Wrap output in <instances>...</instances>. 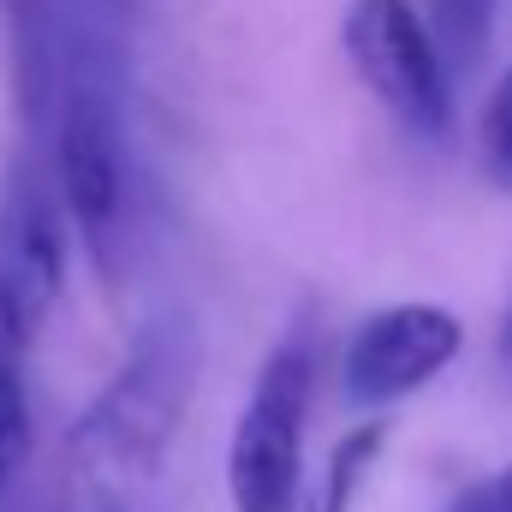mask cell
Masks as SVG:
<instances>
[{
	"label": "cell",
	"instance_id": "obj_1",
	"mask_svg": "<svg viewBox=\"0 0 512 512\" xmlns=\"http://www.w3.org/2000/svg\"><path fill=\"white\" fill-rule=\"evenodd\" d=\"M197 364H203V340L185 310L155 316L131 340L120 370L96 387V399L66 429L72 507L131 512L143 501V489L161 477V465L185 429V411L197 393Z\"/></svg>",
	"mask_w": 512,
	"mask_h": 512
},
{
	"label": "cell",
	"instance_id": "obj_2",
	"mask_svg": "<svg viewBox=\"0 0 512 512\" xmlns=\"http://www.w3.org/2000/svg\"><path fill=\"white\" fill-rule=\"evenodd\" d=\"M54 197L72 221L90 268L114 286L126 268V227H131V155L120 131V96L84 42L54 48Z\"/></svg>",
	"mask_w": 512,
	"mask_h": 512
},
{
	"label": "cell",
	"instance_id": "obj_3",
	"mask_svg": "<svg viewBox=\"0 0 512 512\" xmlns=\"http://www.w3.org/2000/svg\"><path fill=\"white\" fill-rule=\"evenodd\" d=\"M316 387V340L292 328L256 370L227 441V501L233 512H298L304 489V417Z\"/></svg>",
	"mask_w": 512,
	"mask_h": 512
},
{
	"label": "cell",
	"instance_id": "obj_4",
	"mask_svg": "<svg viewBox=\"0 0 512 512\" xmlns=\"http://www.w3.org/2000/svg\"><path fill=\"white\" fill-rule=\"evenodd\" d=\"M340 42L364 90L411 143L435 149L453 137V78L411 0H346Z\"/></svg>",
	"mask_w": 512,
	"mask_h": 512
},
{
	"label": "cell",
	"instance_id": "obj_5",
	"mask_svg": "<svg viewBox=\"0 0 512 512\" xmlns=\"http://www.w3.org/2000/svg\"><path fill=\"white\" fill-rule=\"evenodd\" d=\"M66 292V215L36 161L0 179V334L30 352Z\"/></svg>",
	"mask_w": 512,
	"mask_h": 512
},
{
	"label": "cell",
	"instance_id": "obj_6",
	"mask_svg": "<svg viewBox=\"0 0 512 512\" xmlns=\"http://www.w3.org/2000/svg\"><path fill=\"white\" fill-rule=\"evenodd\" d=\"M459 352H465V322L447 304H423V298L387 304L352 328L340 352V393L358 411H382L429 387Z\"/></svg>",
	"mask_w": 512,
	"mask_h": 512
},
{
	"label": "cell",
	"instance_id": "obj_7",
	"mask_svg": "<svg viewBox=\"0 0 512 512\" xmlns=\"http://www.w3.org/2000/svg\"><path fill=\"white\" fill-rule=\"evenodd\" d=\"M495 18H501V0H429L423 6L429 42L447 66V78H465L483 66V54L495 42Z\"/></svg>",
	"mask_w": 512,
	"mask_h": 512
},
{
	"label": "cell",
	"instance_id": "obj_8",
	"mask_svg": "<svg viewBox=\"0 0 512 512\" xmlns=\"http://www.w3.org/2000/svg\"><path fill=\"white\" fill-rule=\"evenodd\" d=\"M382 441H387V423H382V417L352 423V429L334 441L328 471H322L316 495L304 501V512H352V507H358V489H364V477H370V465H376Z\"/></svg>",
	"mask_w": 512,
	"mask_h": 512
},
{
	"label": "cell",
	"instance_id": "obj_9",
	"mask_svg": "<svg viewBox=\"0 0 512 512\" xmlns=\"http://www.w3.org/2000/svg\"><path fill=\"white\" fill-rule=\"evenodd\" d=\"M30 441H36V423H30L24 352L0 334V495L24 477V465H30Z\"/></svg>",
	"mask_w": 512,
	"mask_h": 512
},
{
	"label": "cell",
	"instance_id": "obj_10",
	"mask_svg": "<svg viewBox=\"0 0 512 512\" xmlns=\"http://www.w3.org/2000/svg\"><path fill=\"white\" fill-rule=\"evenodd\" d=\"M477 155H483V179L512 197V66L483 102V126H477Z\"/></svg>",
	"mask_w": 512,
	"mask_h": 512
},
{
	"label": "cell",
	"instance_id": "obj_11",
	"mask_svg": "<svg viewBox=\"0 0 512 512\" xmlns=\"http://www.w3.org/2000/svg\"><path fill=\"white\" fill-rule=\"evenodd\" d=\"M447 512H495V501H489V483H471V489H465V495H459Z\"/></svg>",
	"mask_w": 512,
	"mask_h": 512
},
{
	"label": "cell",
	"instance_id": "obj_12",
	"mask_svg": "<svg viewBox=\"0 0 512 512\" xmlns=\"http://www.w3.org/2000/svg\"><path fill=\"white\" fill-rule=\"evenodd\" d=\"M495 352H501V370L512 376V298H507V310H501V328H495Z\"/></svg>",
	"mask_w": 512,
	"mask_h": 512
},
{
	"label": "cell",
	"instance_id": "obj_13",
	"mask_svg": "<svg viewBox=\"0 0 512 512\" xmlns=\"http://www.w3.org/2000/svg\"><path fill=\"white\" fill-rule=\"evenodd\" d=\"M489 501H495V512H512V465L501 477H489Z\"/></svg>",
	"mask_w": 512,
	"mask_h": 512
},
{
	"label": "cell",
	"instance_id": "obj_14",
	"mask_svg": "<svg viewBox=\"0 0 512 512\" xmlns=\"http://www.w3.org/2000/svg\"><path fill=\"white\" fill-rule=\"evenodd\" d=\"M0 6H18V0H0Z\"/></svg>",
	"mask_w": 512,
	"mask_h": 512
}]
</instances>
